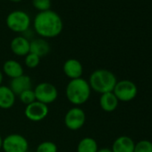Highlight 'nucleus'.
<instances>
[{"label":"nucleus","mask_w":152,"mask_h":152,"mask_svg":"<svg viewBox=\"0 0 152 152\" xmlns=\"http://www.w3.org/2000/svg\"><path fill=\"white\" fill-rule=\"evenodd\" d=\"M35 32L43 39L57 37L63 31V21L60 15L52 10L39 12L33 20Z\"/></svg>","instance_id":"1"},{"label":"nucleus","mask_w":152,"mask_h":152,"mask_svg":"<svg viewBox=\"0 0 152 152\" xmlns=\"http://www.w3.org/2000/svg\"><path fill=\"white\" fill-rule=\"evenodd\" d=\"M91 95V89L89 82L85 79L78 78L74 80H70L65 87V96L67 100L74 105L79 107L90 99Z\"/></svg>","instance_id":"2"},{"label":"nucleus","mask_w":152,"mask_h":152,"mask_svg":"<svg viewBox=\"0 0 152 152\" xmlns=\"http://www.w3.org/2000/svg\"><path fill=\"white\" fill-rule=\"evenodd\" d=\"M88 82L91 91L101 95L107 92H112L117 83V79L111 71L98 69L91 72Z\"/></svg>","instance_id":"3"},{"label":"nucleus","mask_w":152,"mask_h":152,"mask_svg":"<svg viewBox=\"0 0 152 152\" xmlns=\"http://www.w3.org/2000/svg\"><path fill=\"white\" fill-rule=\"evenodd\" d=\"M7 26L14 32L24 33L31 26L30 15L22 10H15L11 12L6 20Z\"/></svg>","instance_id":"4"},{"label":"nucleus","mask_w":152,"mask_h":152,"mask_svg":"<svg viewBox=\"0 0 152 152\" xmlns=\"http://www.w3.org/2000/svg\"><path fill=\"white\" fill-rule=\"evenodd\" d=\"M113 93L115 95L119 102H130L133 100L138 94L137 85L131 80L117 81Z\"/></svg>","instance_id":"5"},{"label":"nucleus","mask_w":152,"mask_h":152,"mask_svg":"<svg viewBox=\"0 0 152 152\" xmlns=\"http://www.w3.org/2000/svg\"><path fill=\"white\" fill-rule=\"evenodd\" d=\"M2 149L5 152H28V140L18 133H12L3 139Z\"/></svg>","instance_id":"6"},{"label":"nucleus","mask_w":152,"mask_h":152,"mask_svg":"<svg viewBox=\"0 0 152 152\" xmlns=\"http://www.w3.org/2000/svg\"><path fill=\"white\" fill-rule=\"evenodd\" d=\"M33 91L36 100L46 105L55 102L58 97V91L56 87L50 83H40Z\"/></svg>","instance_id":"7"},{"label":"nucleus","mask_w":152,"mask_h":152,"mask_svg":"<svg viewBox=\"0 0 152 152\" xmlns=\"http://www.w3.org/2000/svg\"><path fill=\"white\" fill-rule=\"evenodd\" d=\"M64 122L69 130L78 131L84 125L86 122V114L81 107H74L66 112Z\"/></svg>","instance_id":"8"},{"label":"nucleus","mask_w":152,"mask_h":152,"mask_svg":"<svg viewBox=\"0 0 152 152\" xmlns=\"http://www.w3.org/2000/svg\"><path fill=\"white\" fill-rule=\"evenodd\" d=\"M49 113L48 106L39 101L27 105L24 109V115L31 122H40L44 120Z\"/></svg>","instance_id":"9"},{"label":"nucleus","mask_w":152,"mask_h":152,"mask_svg":"<svg viewBox=\"0 0 152 152\" xmlns=\"http://www.w3.org/2000/svg\"><path fill=\"white\" fill-rule=\"evenodd\" d=\"M63 72L70 80L82 78L83 74V66L78 59L69 58L64 63Z\"/></svg>","instance_id":"10"},{"label":"nucleus","mask_w":152,"mask_h":152,"mask_svg":"<svg viewBox=\"0 0 152 152\" xmlns=\"http://www.w3.org/2000/svg\"><path fill=\"white\" fill-rule=\"evenodd\" d=\"M30 39L24 36H17L11 41V50L15 56H25L30 53Z\"/></svg>","instance_id":"11"},{"label":"nucleus","mask_w":152,"mask_h":152,"mask_svg":"<svg viewBox=\"0 0 152 152\" xmlns=\"http://www.w3.org/2000/svg\"><path fill=\"white\" fill-rule=\"evenodd\" d=\"M31 85L32 83L30 76L26 74H23L19 76V77L11 80L9 88L15 94V96H18L24 91L31 89Z\"/></svg>","instance_id":"12"},{"label":"nucleus","mask_w":152,"mask_h":152,"mask_svg":"<svg viewBox=\"0 0 152 152\" xmlns=\"http://www.w3.org/2000/svg\"><path fill=\"white\" fill-rule=\"evenodd\" d=\"M134 146L135 142L131 137L122 135L114 140L111 150L112 152H133Z\"/></svg>","instance_id":"13"},{"label":"nucleus","mask_w":152,"mask_h":152,"mask_svg":"<svg viewBox=\"0 0 152 152\" xmlns=\"http://www.w3.org/2000/svg\"><path fill=\"white\" fill-rule=\"evenodd\" d=\"M3 73H5L9 78L15 79L16 77L24 74L23 65L16 60L9 59L7 60L3 64Z\"/></svg>","instance_id":"14"},{"label":"nucleus","mask_w":152,"mask_h":152,"mask_svg":"<svg viewBox=\"0 0 152 152\" xmlns=\"http://www.w3.org/2000/svg\"><path fill=\"white\" fill-rule=\"evenodd\" d=\"M119 105V100L115 95L112 92H107L101 94L99 97V106L101 109L105 112L111 113L114 112Z\"/></svg>","instance_id":"15"},{"label":"nucleus","mask_w":152,"mask_h":152,"mask_svg":"<svg viewBox=\"0 0 152 152\" xmlns=\"http://www.w3.org/2000/svg\"><path fill=\"white\" fill-rule=\"evenodd\" d=\"M15 103V94L6 85L0 86V108L10 109Z\"/></svg>","instance_id":"16"},{"label":"nucleus","mask_w":152,"mask_h":152,"mask_svg":"<svg viewBox=\"0 0 152 152\" xmlns=\"http://www.w3.org/2000/svg\"><path fill=\"white\" fill-rule=\"evenodd\" d=\"M50 51L49 43L43 38L34 39L30 42V52L37 55L40 58L47 56Z\"/></svg>","instance_id":"17"},{"label":"nucleus","mask_w":152,"mask_h":152,"mask_svg":"<svg viewBox=\"0 0 152 152\" xmlns=\"http://www.w3.org/2000/svg\"><path fill=\"white\" fill-rule=\"evenodd\" d=\"M99 150V145L95 139L92 137L83 138L78 145L76 151L77 152H97Z\"/></svg>","instance_id":"18"},{"label":"nucleus","mask_w":152,"mask_h":152,"mask_svg":"<svg viewBox=\"0 0 152 152\" xmlns=\"http://www.w3.org/2000/svg\"><path fill=\"white\" fill-rule=\"evenodd\" d=\"M57 151H58V148L56 144L49 140L40 142L36 148V152H57Z\"/></svg>","instance_id":"19"},{"label":"nucleus","mask_w":152,"mask_h":152,"mask_svg":"<svg viewBox=\"0 0 152 152\" xmlns=\"http://www.w3.org/2000/svg\"><path fill=\"white\" fill-rule=\"evenodd\" d=\"M19 99L22 103H23L24 105H30L31 103H33L34 101H36V97H35V93L34 91L32 89L24 91L23 92H22L20 95H18Z\"/></svg>","instance_id":"20"},{"label":"nucleus","mask_w":152,"mask_h":152,"mask_svg":"<svg viewBox=\"0 0 152 152\" xmlns=\"http://www.w3.org/2000/svg\"><path fill=\"white\" fill-rule=\"evenodd\" d=\"M133 152H152V142L148 140H141L136 142Z\"/></svg>","instance_id":"21"},{"label":"nucleus","mask_w":152,"mask_h":152,"mask_svg":"<svg viewBox=\"0 0 152 152\" xmlns=\"http://www.w3.org/2000/svg\"><path fill=\"white\" fill-rule=\"evenodd\" d=\"M39 63H40V57L38 56L37 55L30 52L27 56H25L24 64H25V65L28 68L34 69V68H36V67L39 66Z\"/></svg>","instance_id":"22"},{"label":"nucleus","mask_w":152,"mask_h":152,"mask_svg":"<svg viewBox=\"0 0 152 152\" xmlns=\"http://www.w3.org/2000/svg\"><path fill=\"white\" fill-rule=\"evenodd\" d=\"M33 7L39 12L50 10L51 0H32Z\"/></svg>","instance_id":"23"},{"label":"nucleus","mask_w":152,"mask_h":152,"mask_svg":"<svg viewBox=\"0 0 152 152\" xmlns=\"http://www.w3.org/2000/svg\"><path fill=\"white\" fill-rule=\"evenodd\" d=\"M97 152H112V150L111 148H99Z\"/></svg>","instance_id":"24"},{"label":"nucleus","mask_w":152,"mask_h":152,"mask_svg":"<svg viewBox=\"0 0 152 152\" xmlns=\"http://www.w3.org/2000/svg\"><path fill=\"white\" fill-rule=\"evenodd\" d=\"M3 80H4V73H3V72L1 70H0V86L2 85Z\"/></svg>","instance_id":"25"},{"label":"nucleus","mask_w":152,"mask_h":152,"mask_svg":"<svg viewBox=\"0 0 152 152\" xmlns=\"http://www.w3.org/2000/svg\"><path fill=\"white\" fill-rule=\"evenodd\" d=\"M2 147H3V138L0 135V150L2 149Z\"/></svg>","instance_id":"26"},{"label":"nucleus","mask_w":152,"mask_h":152,"mask_svg":"<svg viewBox=\"0 0 152 152\" xmlns=\"http://www.w3.org/2000/svg\"><path fill=\"white\" fill-rule=\"evenodd\" d=\"M11 2H14V3H18V2H21L22 0H10Z\"/></svg>","instance_id":"27"}]
</instances>
